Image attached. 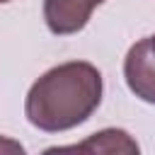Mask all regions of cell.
<instances>
[{
    "instance_id": "6da1fadb",
    "label": "cell",
    "mask_w": 155,
    "mask_h": 155,
    "mask_svg": "<svg viewBox=\"0 0 155 155\" xmlns=\"http://www.w3.org/2000/svg\"><path fill=\"white\" fill-rule=\"evenodd\" d=\"M104 80L97 65L68 61L48 68L27 92L24 116L44 133H63L85 124L102 104Z\"/></svg>"
},
{
    "instance_id": "7a4b0ae2",
    "label": "cell",
    "mask_w": 155,
    "mask_h": 155,
    "mask_svg": "<svg viewBox=\"0 0 155 155\" xmlns=\"http://www.w3.org/2000/svg\"><path fill=\"white\" fill-rule=\"evenodd\" d=\"M124 78H126L128 90L138 99L155 104V53L150 48L148 36L136 41L128 48L124 58Z\"/></svg>"
},
{
    "instance_id": "3957f363",
    "label": "cell",
    "mask_w": 155,
    "mask_h": 155,
    "mask_svg": "<svg viewBox=\"0 0 155 155\" xmlns=\"http://www.w3.org/2000/svg\"><path fill=\"white\" fill-rule=\"evenodd\" d=\"M102 2L104 0H44V22L56 36L78 34Z\"/></svg>"
},
{
    "instance_id": "277c9868",
    "label": "cell",
    "mask_w": 155,
    "mask_h": 155,
    "mask_svg": "<svg viewBox=\"0 0 155 155\" xmlns=\"http://www.w3.org/2000/svg\"><path fill=\"white\" fill-rule=\"evenodd\" d=\"M53 150H80V153H138V143L128 136L124 128H102L92 136H87L82 143L75 145H63V148H48Z\"/></svg>"
},
{
    "instance_id": "5b68a950",
    "label": "cell",
    "mask_w": 155,
    "mask_h": 155,
    "mask_svg": "<svg viewBox=\"0 0 155 155\" xmlns=\"http://www.w3.org/2000/svg\"><path fill=\"white\" fill-rule=\"evenodd\" d=\"M2 150H10V153H24V148H22L19 143L10 140V138H0V153H2Z\"/></svg>"
},
{
    "instance_id": "8992f818",
    "label": "cell",
    "mask_w": 155,
    "mask_h": 155,
    "mask_svg": "<svg viewBox=\"0 0 155 155\" xmlns=\"http://www.w3.org/2000/svg\"><path fill=\"white\" fill-rule=\"evenodd\" d=\"M148 39H150V48H153V53H155V34H153V36H148Z\"/></svg>"
},
{
    "instance_id": "52a82bcc",
    "label": "cell",
    "mask_w": 155,
    "mask_h": 155,
    "mask_svg": "<svg viewBox=\"0 0 155 155\" xmlns=\"http://www.w3.org/2000/svg\"><path fill=\"white\" fill-rule=\"evenodd\" d=\"M2 2H12V0H0V5H2Z\"/></svg>"
}]
</instances>
